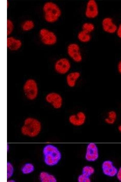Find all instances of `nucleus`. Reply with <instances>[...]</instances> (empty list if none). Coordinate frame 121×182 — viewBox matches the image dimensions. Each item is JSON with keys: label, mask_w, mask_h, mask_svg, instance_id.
I'll use <instances>...</instances> for the list:
<instances>
[{"label": "nucleus", "mask_w": 121, "mask_h": 182, "mask_svg": "<svg viewBox=\"0 0 121 182\" xmlns=\"http://www.w3.org/2000/svg\"><path fill=\"white\" fill-rule=\"evenodd\" d=\"M42 10L44 20L48 23L56 22L62 15V12L60 7L51 1L45 2L43 6Z\"/></svg>", "instance_id": "nucleus-1"}, {"label": "nucleus", "mask_w": 121, "mask_h": 182, "mask_svg": "<svg viewBox=\"0 0 121 182\" xmlns=\"http://www.w3.org/2000/svg\"><path fill=\"white\" fill-rule=\"evenodd\" d=\"M43 153L44 163L49 166L57 165L62 157L61 153L58 148L51 144H47L44 147Z\"/></svg>", "instance_id": "nucleus-2"}, {"label": "nucleus", "mask_w": 121, "mask_h": 182, "mask_svg": "<svg viewBox=\"0 0 121 182\" xmlns=\"http://www.w3.org/2000/svg\"><path fill=\"white\" fill-rule=\"evenodd\" d=\"M41 128V122L37 119L29 117L24 121L21 131L24 135L30 137H34L38 135Z\"/></svg>", "instance_id": "nucleus-3"}, {"label": "nucleus", "mask_w": 121, "mask_h": 182, "mask_svg": "<svg viewBox=\"0 0 121 182\" xmlns=\"http://www.w3.org/2000/svg\"><path fill=\"white\" fill-rule=\"evenodd\" d=\"M22 91L27 99L30 101L35 100L39 94V87L37 81L31 78L26 79L23 84Z\"/></svg>", "instance_id": "nucleus-4"}, {"label": "nucleus", "mask_w": 121, "mask_h": 182, "mask_svg": "<svg viewBox=\"0 0 121 182\" xmlns=\"http://www.w3.org/2000/svg\"><path fill=\"white\" fill-rule=\"evenodd\" d=\"M67 54L70 59L77 63H81L83 57L80 45L75 42L69 43L67 48Z\"/></svg>", "instance_id": "nucleus-5"}, {"label": "nucleus", "mask_w": 121, "mask_h": 182, "mask_svg": "<svg viewBox=\"0 0 121 182\" xmlns=\"http://www.w3.org/2000/svg\"><path fill=\"white\" fill-rule=\"evenodd\" d=\"M71 68L72 64L70 60L64 57L57 60L54 66L55 72L60 75H66L71 71Z\"/></svg>", "instance_id": "nucleus-6"}, {"label": "nucleus", "mask_w": 121, "mask_h": 182, "mask_svg": "<svg viewBox=\"0 0 121 182\" xmlns=\"http://www.w3.org/2000/svg\"><path fill=\"white\" fill-rule=\"evenodd\" d=\"M45 102L56 110L61 109L64 103V99L62 96L59 93L54 91L47 93L45 96Z\"/></svg>", "instance_id": "nucleus-7"}, {"label": "nucleus", "mask_w": 121, "mask_h": 182, "mask_svg": "<svg viewBox=\"0 0 121 182\" xmlns=\"http://www.w3.org/2000/svg\"><path fill=\"white\" fill-rule=\"evenodd\" d=\"M39 33L41 41L44 44L51 46L57 43V37L52 31L47 28H43L40 30Z\"/></svg>", "instance_id": "nucleus-8"}, {"label": "nucleus", "mask_w": 121, "mask_h": 182, "mask_svg": "<svg viewBox=\"0 0 121 182\" xmlns=\"http://www.w3.org/2000/svg\"><path fill=\"white\" fill-rule=\"evenodd\" d=\"M99 14V7L95 0H89L86 3L84 11L85 17L89 19L96 18Z\"/></svg>", "instance_id": "nucleus-9"}, {"label": "nucleus", "mask_w": 121, "mask_h": 182, "mask_svg": "<svg viewBox=\"0 0 121 182\" xmlns=\"http://www.w3.org/2000/svg\"><path fill=\"white\" fill-rule=\"evenodd\" d=\"M101 25L103 31L109 34H116L118 25L113 19L110 16L103 18L101 21Z\"/></svg>", "instance_id": "nucleus-10"}, {"label": "nucleus", "mask_w": 121, "mask_h": 182, "mask_svg": "<svg viewBox=\"0 0 121 182\" xmlns=\"http://www.w3.org/2000/svg\"><path fill=\"white\" fill-rule=\"evenodd\" d=\"M99 157V150L97 145L93 143H89L87 146L85 153L86 160L90 162H94Z\"/></svg>", "instance_id": "nucleus-11"}, {"label": "nucleus", "mask_w": 121, "mask_h": 182, "mask_svg": "<svg viewBox=\"0 0 121 182\" xmlns=\"http://www.w3.org/2000/svg\"><path fill=\"white\" fill-rule=\"evenodd\" d=\"M87 119L86 113L83 111H79L71 114L68 118L69 123L75 126H80L85 123Z\"/></svg>", "instance_id": "nucleus-12"}, {"label": "nucleus", "mask_w": 121, "mask_h": 182, "mask_svg": "<svg viewBox=\"0 0 121 182\" xmlns=\"http://www.w3.org/2000/svg\"><path fill=\"white\" fill-rule=\"evenodd\" d=\"M81 76V73L79 71H70L66 75L65 78L66 83L67 86L71 88L76 86Z\"/></svg>", "instance_id": "nucleus-13"}, {"label": "nucleus", "mask_w": 121, "mask_h": 182, "mask_svg": "<svg viewBox=\"0 0 121 182\" xmlns=\"http://www.w3.org/2000/svg\"><path fill=\"white\" fill-rule=\"evenodd\" d=\"M101 168L103 173L106 176L110 177L116 176L118 169L111 160L104 161L102 163Z\"/></svg>", "instance_id": "nucleus-14"}, {"label": "nucleus", "mask_w": 121, "mask_h": 182, "mask_svg": "<svg viewBox=\"0 0 121 182\" xmlns=\"http://www.w3.org/2000/svg\"><path fill=\"white\" fill-rule=\"evenodd\" d=\"M22 45V42L19 39L10 36H8L7 38V47L10 51L18 50L21 48Z\"/></svg>", "instance_id": "nucleus-15"}, {"label": "nucleus", "mask_w": 121, "mask_h": 182, "mask_svg": "<svg viewBox=\"0 0 121 182\" xmlns=\"http://www.w3.org/2000/svg\"><path fill=\"white\" fill-rule=\"evenodd\" d=\"M78 40L80 42L86 44L90 42L92 38L91 34L81 30L79 31L77 35Z\"/></svg>", "instance_id": "nucleus-16"}, {"label": "nucleus", "mask_w": 121, "mask_h": 182, "mask_svg": "<svg viewBox=\"0 0 121 182\" xmlns=\"http://www.w3.org/2000/svg\"><path fill=\"white\" fill-rule=\"evenodd\" d=\"M117 118V114L114 110H111L107 113L106 116L104 119L105 122L109 124H114L116 121Z\"/></svg>", "instance_id": "nucleus-17"}, {"label": "nucleus", "mask_w": 121, "mask_h": 182, "mask_svg": "<svg viewBox=\"0 0 121 182\" xmlns=\"http://www.w3.org/2000/svg\"><path fill=\"white\" fill-rule=\"evenodd\" d=\"M39 178L42 182H56L57 181L54 176L44 171L40 173Z\"/></svg>", "instance_id": "nucleus-18"}, {"label": "nucleus", "mask_w": 121, "mask_h": 182, "mask_svg": "<svg viewBox=\"0 0 121 182\" xmlns=\"http://www.w3.org/2000/svg\"><path fill=\"white\" fill-rule=\"evenodd\" d=\"M81 30L90 34L93 32L96 29L95 24L90 22H83L81 25Z\"/></svg>", "instance_id": "nucleus-19"}, {"label": "nucleus", "mask_w": 121, "mask_h": 182, "mask_svg": "<svg viewBox=\"0 0 121 182\" xmlns=\"http://www.w3.org/2000/svg\"><path fill=\"white\" fill-rule=\"evenodd\" d=\"M35 26L34 22L30 19H28L23 22L21 25V29L25 32H28L32 30Z\"/></svg>", "instance_id": "nucleus-20"}, {"label": "nucleus", "mask_w": 121, "mask_h": 182, "mask_svg": "<svg viewBox=\"0 0 121 182\" xmlns=\"http://www.w3.org/2000/svg\"><path fill=\"white\" fill-rule=\"evenodd\" d=\"M34 165L31 163H27L25 164L21 168L22 173L24 174H31L34 170Z\"/></svg>", "instance_id": "nucleus-21"}, {"label": "nucleus", "mask_w": 121, "mask_h": 182, "mask_svg": "<svg viewBox=\"0 0 121 182\" xmlns=\"http://www.w3.org/2000/svg\"><path fill=\"white\" fill-rule=\"evenodd\" d=\"M95 172V169L92 167L90 166H85L83 167L82 171V174L90 177Z\"/></svg>", "instance_id": "nucleus-22"}, {"label": "nucleus", "mask_w": 121, "mask_h": 182, "mask_svg": "<svg viewBox=\"0 0 121 182\" xmlns=\"http://www.w3.org/2000/svg\"><path fill=\"white\" fill-rule=\"evenodd\" d=\"M14 28V23L10 19L7 20V35L10 36L12 33Z\"/></svg>", "instance_id": "nucleus-23"}, {"label": "nucleus", "mask_w": 121, "mask_h": 182, "mask_svg": "<svg viewBox=\"0 0 121 182\" xmlns=\"http://www.w3.org/2000/svg\"><path fill=\"white\" fill-rule=\"evenodd\" d=\"M14 167L12 164L9 162L7 163V178L9 179L12 176L14 173Z\"/></svg>", "instance_id": "nucleus-24"}, {"label": "nucleus", "mask_w": 121, "mask_h": 182, "mask_svg": "<svg viewBox=\"0 0 121 182\" xmlns=\"http://www.w3.org/2000/svg\"><path fill=\"white\" fill-rule=\"evenodd\" d=\"M77 180L79 182H90L91 180L90 177L86 176L81 174L78 176Z\"/></svg>", "instance_id": "nucleus-25"}, {"label": "nucleus", "mask_w": 121, "mask_h": 182, "mask_svg": "<svg viewBox=\"0 0 121 182\" xmlns=\"http://www.w3.org/2000/svg\"><path fill=\"white\" fill-rule=\"evenodd\" d=\"M116 34L117 37L121 39V23L118 25L117 29Z\"/></svg>", "instance_id": "nucleus-26"}, {"label": "nucleus", "mask_w": 121, "mask_h": 182, "mask_svg": "<svg viewBox=\"0 0 121 182\" xmlns=\"http://www.w3.org/2000/svg\"><path fill=\"white\" fill-rule=\"evenodd\" d=\"M116 69L118 73L121 75V58L117 64Z\"/></svg>", "instance_id": "nucleus-27"}, {"label": "nucleus", "mask_w": 121, "mask_h": 182, "mask_svg": "<svg viewBox=\"0 0 121 182\" xmlns=\"http://www.w3.org/2000/svg\"><path fill=\"white\" fill-rule=\"evenodd\" d=\"M116 176L118 180L121 182V167L118 169Z\"/></svg>", "instance_id": "nucleus-28"}, {"label": "nucleus", "mask_w": 121, "mask_h": 182, "mask_svg": "<svg viewBox=\"0 0 121 182\" xmlns=\"http://www.w3.org/2000/svg\"><path fill=\"white\" fill-rule=\"evenodd\" d=\"M118 130L121 133V124H120L118 127Z\"/></svg>", "instance_id": "nucleus-29"}, {"label": "nucleus", "mask_w": 121, "mask_h": 182, "mask_svg": "<svg viewBox=\"0 0 121 182\" xmlns=\"http://www.w3.org/2000/svg\"><path fill=\"white\" fill-rule=\"evenodd\" d=\"M9 2L8 1H7V7L8 8L9 6Z\"/></svg>", "instance_id": "nucleus-30"}]
</instances>
